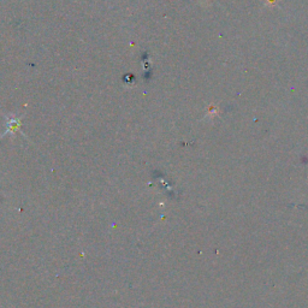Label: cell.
<instances>
[{
    "mask_svg": "<svg viewBox=\"0 0 308 308\" xmlns=\"http://www.w3.org/2000/svg\"><path fill=\"white\" fill-rule=\"evenodd\" d=\"M18 128H19V119H18V118H17V119H11V120H9V127H7L9 131H11V132L17 131Z\"/></svg>",
    "mask_w": 308,
    "mask_h": 308,
    "instance_id": "1",
    "label": "cell"
}]
</instances>
